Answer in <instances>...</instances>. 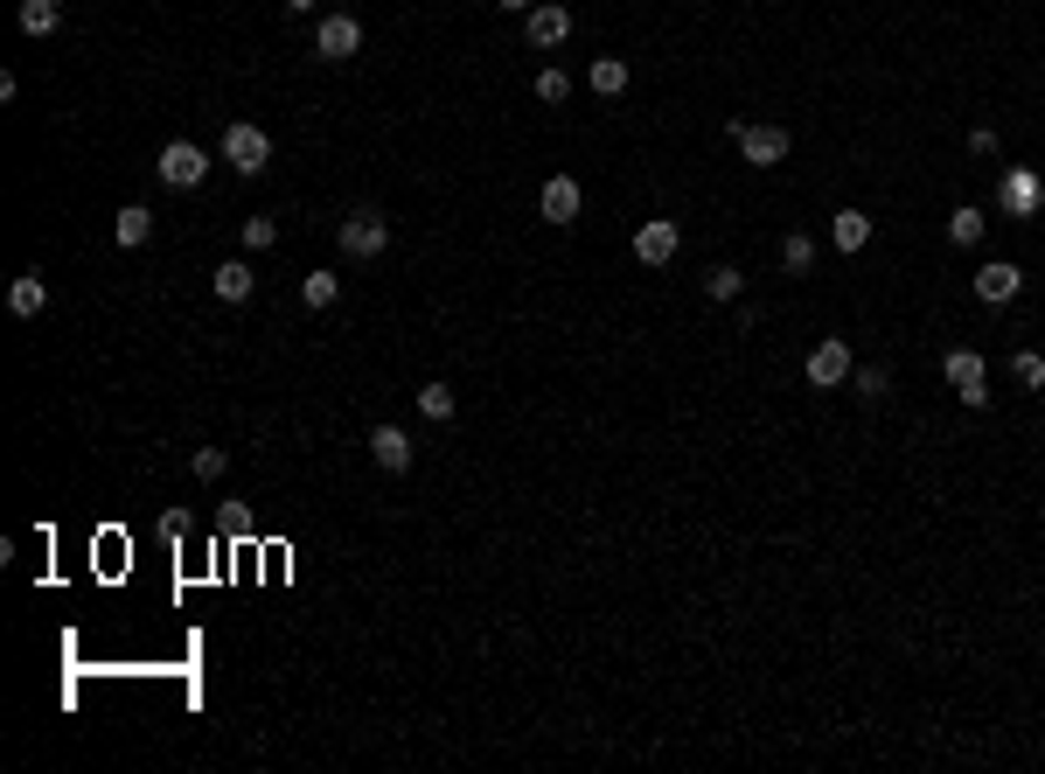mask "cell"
Here are the masks:
<instances>
[{
  "mask_svg": "<svg viewBox=\"0 0 1045 774\" xmlns=\"http://www.w3.org/2000/svg\"><path fill=\"white\" fill-rule=\"evenodd\" d=\"M223 161H231L237 175H265V161H272V134H265V126H252V119L223 126Z\"/></svg>",
  "mask_w": 1045,
  "mask_h": 774,
  "instance_id": "cell-1",
  "label": "cell"
},
{
  "mask_svg": "<svg viewBox=\"0 0 1045 774\" xmlns=\"http://www.w3.org/2000/svg\"><path fill=\"white\" fill-rule=\"evenodd\" d=\"M732 140H739V154H746L753 167H781L788 161V126H753V119H732Z\"/></svg>",
  "mask_w": 1045,
  "mask_h": 774,
  "instance_id": "cell-2",
  "label": "cell"
},
{
  "mask_svg": "<svg viewBox=\"0 0 1045 774\" xmlns=\"http://www.w3.org/2000/svg\"><path fill=\"white\" fill-rule=\"evenodd\" d=\"M948 384H955V398H962L968 412L990 405V363H983L976 349H948Z\"/></svg>",
  "mask_w": 1045,
  "mask_h": 774,
  "instance_id": "cell-3",
  "label": "cell"
},
{
  "mask_svg": "<svg viewBox=\"0 0 1045 774\" xmlns=\"http://www.w3.org/2000/svg\"><path fill=\"white\" fill-rule=\"evenodd\" d=\"M335 238H341V252H349V258H376L391 244V223H384V210H349Z\"/></svg>",
  "mask_w": 1045,
  "mask_h": 774,
  "instance_id": "cell-4",
  "label": "cell"
},
{
  "mask_svg": "<svg viewBox=\"0 0 1045 774\" xmlns=\"http://www.w3.org/2000/svg\"><path fill=\"white\" fill-rule=\"evenodd\" d=\"M802 377H809L815 391H836V384H850V343H844V335H823V343L809 349Z\"/></svg>",
  "mask_w": 1045,
  "mask_h": 774,
  "instance_id": "cell-5",
  "label": "cell"
},
{
  "mask_svg": "<svg viewBox=\"0 0 1045 774\" xmlns=\"http://www.w3.org/2000/svg\"><path fill=\"white\" fill-rule=\"evenodd\" d=\"M356 49H363V22H356V14H321V28H314L321 63H349Z\"/></svg>",
  "mask_w": 1045,
  "mask_h": 774,
  "instance_id": "cell-6",
  "label": "cell"
},
{
  "mask_svg": "<svg viewBox=\"0 0 1045 774\" xmlns=\"http://www.w3.org/2000/svg\"><path fill=\"white\" fill-rule=\"evenodd\" d=\"M202 175H209V154H202L196 140H167V147H161V182H167V188H196Z\"/></svg>",
  "mask_w": 1045,
  "mask_h": 774,
  "instance_id": "cell-7",
  "label": "cell"
},
{
  "mask_svg": "<svg viewBox=\"0 0 1045 774\" xmlns=\"http://www.w3.org/2000/svg\"><path fill=\"white\" fill-rule=\"evenodd\" d=\"M523 35H530V49H558L565 35H572V8H558V0H537V8L523 14Z\"/></svg>",
  "mask_w": 1045,
  "mask_h": 774,
  "instance_id": "cell-8",
  "label": "cell"
},
{
  "mask_svg": "<svg viewBox=\"0 0 1045 774\" xmlns=\"http://www.w3.org/2000/svg\"><path fill=\"white\" fill-rule=\"evenodd\" d=\"M1024 293V273L1011 266V258H990V266L976 273V300L983 308H1003V300H1018Z\"/></svg>",
  "mask_w": 1045,
  "mask_h": 774,
  "instance_id": "cell-9",
  "label": "cell"
},
{
  "mask_svg": "<svg viewBox=\"0 0 1045 774\" xmlns=\"http://www.w3.org/2000/svg\"><path fill=\"white\" fill-rule=\"evenodd\" d=\"M676 244H683V231L670 217H655V223H641V231H635V258H641V266H670Z\"/></svg>",
  "mask_w": 1045,
  "mask_h": 774,
  "instance_id": "cell-10",
  "label": "cell"
},
{
  "mask_svg": "<svg viewBox=\"0 0 1045 774\" xmlns=\"http://www.w3.org/2000/svg\"><path fill=\"white\" fill-rule=\"evenodd\" d=\"M579 182L572 175H550L544 182V196H537V210H544V223H579Z\"/></svg>",
  "mask_w": 1045,
  "mask_h": 774,
  "instance_id": "cell-11",
  "label": "cell"
},
{
  "mask_svg": "<svg viewBox=\"0 0 1045 774\" xmlns=\"http://www.w3.org/2000/svg\"><path fill=\"white\" fill-rule=\"evenodd\" d=\"M370 454H376L384 475H405V467H411V432L405 426H376L370 432Z\"/></svg>",
  "mask_w": 1045,
  "mask_h": 774,
  "instance_id": "cell-12",
  "label": "cell"
},
{
  "mask_svg": "<svg viewBox=\"0 0 1045 774\" xmlns=\"http://www.w3.org/2000/svg\"><path fill=\"white\" fill-rule=\"evenodd\" d=\"M112 238H119L126 252H140V244L154 238V210H147V203H126V210L112 217Z\"/></svg>",
  "mask_w": 1045,
  "mask_h": 774,
  "instance_id": "cell-13",
  "label": "cell"
},
{
  "mask_svg": "<svg viewBox=\"0 0 1045 774\" xmlns=\"http://www.w3.org/2000/svg\"><path fill=\"white\" fill-rule=\"evenodd\" d=\"M209 287H217L223 308H237V300H252V266H244V258H223V266L209 273Z\"/></svg>",
  "mask_w": 1045,
  "mask_h": 774,
  "instance_id": "cell-14",
  "label": "cell"
},
{
  "mask_svg": "<svg viewBox=\"0 0 1045 774\" xmlns=\"http://www.w3.org/2000/svg\"><path fill=\"white\" fill-rule=\"evenodd\" d=\"M829 244H836V252H864V244H871V217L864 210H836L829 217Z\"/></svg>",
  "mask_w": 1045,
  "mask_h": 774,
  "instance_id": "cell-15",
  "label": "cell"
},
{
  "mask_svg": "<svg viewBox=\"0 0 1045 774\" xmlns=\"http://www.w3.org/2000/svg\"><path fill=\"white\" fill-rule=\"evenodd\" d=\"M14 22H22V35H56L63 28V0H22Z\"/></svg>",
  "mask_w": 1045,
  "mask_h": 774,
  "instance_id": "cell-16",
  "label": "cell"
},
{
  "mask_svg": "<svg viewBox=\"0 0 1045 774\" xmlns=\"http://www.w3.org/2000/svg\"><path fill=\"white\" fill-rule=\"evenodd\" d=\"M8 308L22 314V321H35V314H43V308H49V287H43V273H22V279H14V287H8Z\"/></svg>",
  "mask_w": 1045,
  "mask_h": 774,
  "instance_id": "cell-17",
  "label": "cell"
},
{
  "mask_svg": "<svg viewBox=\"0 0 1045 774\" xmlns=\"http://www.w3.org/2000/svg\"><path fill=\"white\" fill-rule=\"evenodd\" d=\"M585 84H593V99H620V91H627V63H620V56H593Z\"/></svg>",
  "mask_w": 1045,
  "mask_h": 774,
  "instance_id": "cell-18",
  "label": "cell"
},
{
  "mask_svg": "<svg viewBox=\"0 0 1045 774\" xmlns=\"http://www.w3.org/2000/svg\"><path fill=\"white\" fill-rule=\"evenodd\" d=\"M453 412H461V398H453V384H440V377H432L426 391H418V419H432V426H446Z\"/></svg>",
  "mask_w": 1045,
  "mask_h": 774,
  "instance_id": "cell-19",
  "label": "cell"
},
{
  "mask_svg": "<svg viewBox=\"0 0 1045 774\" xmlns=\"http://www.w3.org/2000/svg\"><path fill=\"white\" fill-rule=\"evenodd\" d=\"M983 231H990V217H983L976 203H962V210L948 217V238H955V244H983Z\"/></svg>",
  "mask_w": 1045,
  "mask_h": 774,
  "instance_id": "cell-20",
  "label": "cell"
},
{
  "mask_svg": "<svg viewBox=\"0 0 1045 774\" xmlns=\"http://www.w3.org/2000/svg\"><path fill=\"white\" fill-rule=\"evenodd\" d=\"M335 293H341V279H335V273H307V279H300V300H307L314 314H321V308H335Z\"/></svg>",
  "mask_w": 1045,
  "mask_h": 774,
  "instance_id": "cell-21",
  "label": "cell"
},
{
  "mask_svg": "<svg viewBox=\"0 0 1045 774\" xmlns=\"http://www.w3.org/2000/svg\"><path fill=\"white\" fill-rule=\"evenodd\" d=\"M705 293H711V300H739V293H746V273H739V266H718V273H705Z\"/></svg>",
  "mask_w": 1045,
  "mask_h": 774,
  "instance_id": "cell-22",
  "label": "cell"
},
{
  "mask_svg": "<svg viewBox=\"0 0 1045 774\" xmlns=\"http://www.w3.org/2000/svg\"><path fill=\"white\" fill-rule=\"evenodd\" d=\"M272 244H279L272 217H244V252H272Z\"/></svg>",
  "mask_w": 1045,
  "mask_h": 774,
  "instance_id": "cell-23",
  "label": "cell"
},
{
  "mask_svg": "<svg viewBox=\"0 0 1045 774\" xmlns=\"http://www.w3.org/2000/svg\"><path fill=\"white\" fill-rule=\"evenodd\" d=\"M537 99H544V105H565V99H572V78L544 63V70H537Z\"/></svg>",
  "mask_w": 1045,
  "mask_h": 774,
  "instance_id": "cell-24",
  "label": "cell"
},
{
  "mask_svg": "<svg viewBox=\"0 0 1045 774\" xmlns=\"http://www.w3.org/2000/svg\"><path fill=\"white\" fill-rule=\"evenodd\" d=\"M188 467H196V482H217L223 467H231V454H223V447H196V454H188Z\"/></svg>",
  "mask_w": 1045,
  "mask_h": 774,
  "instance_id": "cell-25",
  "label": "cell"
},
{
  "mask_svg": "<svg viewBox=\"0 0 1045 774\" xmlns=\"http://www.w3.org/2000/svg\"><path fill=\"white\" fill-rule=\"evenodd\" d=\"M781 266H788V273H809V266H815V238L794 231V238L781 244Z\"/></svg>",
  "mask_w": 1045,
  "mask_h": 774,
  "instance_id": "cell-26",
  "label": "cell"
},
{
  "mask_svg": "<svg viewBox=\"0 0 1045 774\" xmlns=\"http://www.w3.org/2000/svg\"><path fill=\"white\" fill-rule=\"evenodd\" d=\"M1003 203H1011V210H1032V203H1038V175H1011V182H1003Z\"/></svg>",
  "mask_w": 1045,
  "mask_h": 774,
  "instance_id": "cell-27",
  "label": "cell"
},
{
  "mask_svg": "<svg viewBox=\"0 0 1045 774\" xmlns=\"http://www.w3.org/2000/svg\"><path fill=\"white\" fill-rule=\"evenodd\" d=\"M1011 370H1018V384H1032V391L1045 384V356H1038V349H1018V356H1011Z\"/></svg>",
  "mask_w": 1045,
  "mask_h": 774,
  "instance_id": "cell-28",
  "label": "cell"
},
{
  "mask_svg": "<svg viewBox=\"0 0 1045 774\" xmlns=\"http://www.w3.org/2000/svg\"><path fill=\"white\" fill-rule=\"evenodd\" d=\"M850 384H858V398H885L892 377H885V370H850Z\"/></svg>",
  "mask_w": 1045,
  "mask_h": 774,
  "instance_id": "cell-29",
  "label": "cell"
},
{
  "mask_svg": "<svg viewBox=\"0 0 1045 774\" xmlns=\"http://www.w3.org/2000/svg\"><path fill=\"white\" fill-rule=\"evenodd\" d=\"M496 8H502V14H530V8H537V0H496Z\"/></svg>",
  "mask_w": 1045,
  "mask_h": 774,
  "instance_id": "cell-30",
  "label": "cell"
},
{
  "mask_svg": "<svg viewBox=\"0 0 1045 774\" xmlns=\"http://www.w3.org/2000/svg\"><path fill=\"white\" fill-rule=\"evenodd\" d=\"M287 8H293V14H307V8H321V0H287Z\"/></svg>",
  "mask_w": 1045,
  "mask_h": 774,
  "instance_id": "cell-31",
  "label": "cell"
}]
</instances>
